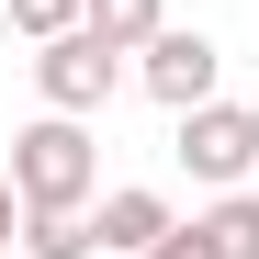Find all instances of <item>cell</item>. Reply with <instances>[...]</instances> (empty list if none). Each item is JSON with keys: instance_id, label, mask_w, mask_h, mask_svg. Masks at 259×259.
Instances as JSON below:
<instances>
[{"instance_id": "obj_1", "label": "cell", "mask_w": 259, "mask_h": 259, "mask_svg": "<svg viewBox=\"0 0 259 259\" xmlns=\"http://www.w3.org/2000/svg\"><path fill=\"white\" fill-rule=\"evenodd\" d=\"M12 181H23V214H91L102 192V147H91V113H46L12 136Z\"/></svg>"}, {"instance_id": "obj_2", "label": "cell", "mask_w": 259, "mask_h": 259, "mask_svg": "<svg viewBox=\"0 0 259 259\" xmlns=\"http://www.w3.org/2000/svg\"><path fill=\"white\" fill-rule=\"evenodd\" d=\"M34 91H46V113H102L124 91V46H102L91 23H79V34H46V46H34Z\"/></svg>"}, {"instance_id": "obj_3", "label": "cell", "mask_w": 259, "mask_h": 259, "mask_svg": "<svg viewBox=\"0 0 259 259\" xmlns=\"http://www.w3.org/2000/svg\"><path fill=\"white\" fill-rule=\"evenodd\" d=\"M181 169H192L203 192H237L248 169H259V113H248V102H226V91L192 102V113H181Z\"/></svg>"}, {"instance_id": "obj_4", "label": "cell", "mask_w": 259, "mask_h": 259, "mask_svg": "<svg viewBox=\"0 0 259 259\" xmlns=\"http://www.w3.org/2000/svg\"><path fill=\"white\" fill-rule=\"evenodd\" d=\"M136 79H147V102H169V113H192V102H214V79H226V57H214V34H192V23H169L158 46H136Z\"/></svg>"}, {"instance_id": "obj_5", "label": "cell", "mask_w": 259, "mask_h": 259, "mask_svg": "<svg viewBox=\"0 0 259 259\" xmlns=\"http://www.w3.org/2000/svg\"><path fill=\"white\" fill-rule=\"evenodd\" d=\"M91 226H102V248H124V259H147L169 226H181V214H169V192H147V181H124V192H102V214H91Z\"/></svg>"}, {"instance_id": "obj_6", "label": "cell", "mask_w": 259, "mask_h": 259, "mask_svg": "<svg viewBox=\"0 0 259 259\" xmlns=\"http://www.w3.org/2000/svg\"><path fill=\"white\" fill-rule=\"evenodd\" d=\"M91 34L136 57V46H158V34H169V0H91Z\"/></svg>"}, {"instance_id": "obj_7", "label": "cell", "mask_w": 259, "mask_h": 259, "mask_svg": "<svg viewBox=\"0 0 259 259\" xmlns=\"http://www.w3.org/2000/svg\"><path fill=\"white\" fill-rule=\"evenodd\" d=\"M203 237H214V259H259V192H214Z\"/></svg>"}, {"instance_id": "obj_8", "label": "cell", "mask_w": 259, "mask_h": 259, "mask_svg": "<svg viewBox=\"0 0 259 259\" xmlns=\"http://www.w3.org/2000/svg\"><path fill=\"white\" fill-rule=\"evenodd\" d=\"M23 248H34V259H91L102 226H91V214H23Z\"/></svg>"}, {"instance_id": "obj_9", "label": "cell", "mask_w": 259, "mask_h": 259, "mask_svg": "<svg viewBox=\"0 0 259 259\" xmlns=\"http://www.w3.org/2000/svg\"><path fill=\"white\" fill-rule=\"evenodd\" d=\"M91 23V0H12V34H34V46H46V34H79Z\"/></svg>"}, {"instance_id": "obj_10", "label": "cell", "mask_w": 259, "mask_h": 259, "mask_svg": "<svg viewBox=\"0 0 259 259\" xmlns=\"http://www.w3.org/2000/svg\"><path fill=\"white\" fill-rule=\"evenodd\" d=\"M147 259H214V237H203V214H192V226H169V237H158Z\"/></svg>"}, {"instance_id": "obj_11", "label": "cell", "mask_w": 259, "mask_h": 259, "mask_svg": "<svg viewBox=\"0 0 259 259\" xmlns=\"http://www.w3.org/2000/svg\"><path fill=\"white\" fill-rule=\"evenodd\" d=\"M12 237H23V181L0 169V248H12Z\"/></svg>"}, {"instance_id": "obj_12", "label": "cell", "mask_w": 259, "mask_h": 259, "mask_svg": "<svg viewBox=\"0 0 259 259\" xmlns=\"http://www.w3.org/2000/svg\"><path fill=\"white\" fill-rule=\"evenodd\" d=\"M0 34H12V0H0Z\"/></svg>"}]
</instances>
